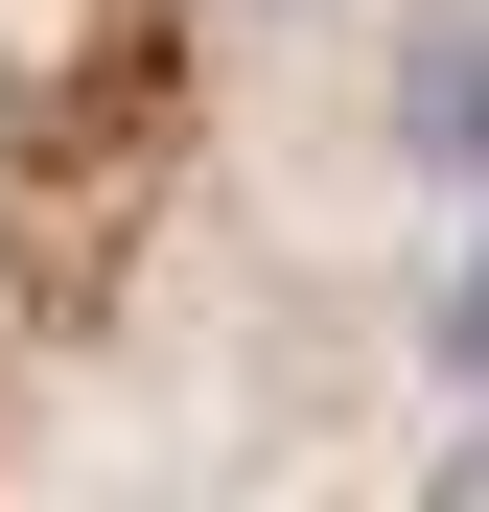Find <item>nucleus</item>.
Here are the masks:
<instances>
[{
	"label": "nucleus",
	"mask_w": 489,
	"mask_h": 512,
	"mask_svg": "<svg viewBox=\"0 0 489 512\" xmlns=\"http://www.w3.org/2000/svg\"><path fill=\"white\" fill-rule=\"evenodd\" d=\"M396 117L443 187H489V0H396Z\"/></svg>",
	"instance_id": "f257e3e1"
},
{
	"label": "nucleus",
	"mask_w": 489,
	"mask_h": 512,
	"mask_svg": "<svg viewBox=\"0 0 489 512\" xmlns=\"http://www.w3.org/2000/svg\"><path fill=\"white\" fill-rule=\"evenodd\" d=\"M443 350H466V373H489V280H466V303H443Z\"/></svg>",
	"instance_id": "f03ea898"
}]
</instances>
